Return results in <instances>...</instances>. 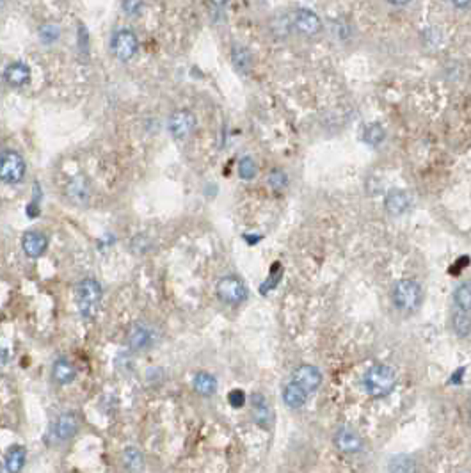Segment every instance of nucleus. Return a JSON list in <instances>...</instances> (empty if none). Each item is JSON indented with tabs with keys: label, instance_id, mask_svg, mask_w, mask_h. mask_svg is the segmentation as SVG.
Segmentation results:
<instances>
[{
	"label": "nucleus",
	"instance_id": "1",
	"mask_svg": "<svg viewBox=\"0 0 471 473\" xmlns=\"http://www.w3.org/2000/svg\"><path fill=\"white\" fill-rule=\"evenodd\" d=\"M103 290L96 279L86 278L79 281L75 288V302L79 313L84 320H93L98 315L100 302H102Z\"/></svg>",
	"mask_w": 471,
	"mask_h": 473
},
{
	"label": "nucleus",
	"instance_id": "2",
	"mask_svg": "<svg viewBox=\"0 0 471 473\" xmlns=\"http://www.w3.org/2000/svg\"><path fill=\"white\" fill-rule=\"evenodd\" d=\"M395 385H396L395 370L389 365H383V363L373 365L363 378L364 390H366V394L373 398L386 397L388 394H392Z\"/></svg>",
	"mask_w": 471,
	"mask_h": 473
},
{
	"label": "nucleus",
	"instance_id": "3",
	"mask_svg": "<svg viewBox=\"0 0 471 473\" xmlns=\"http://www.w3.org/2000/svg\"><path fill=\"white\" fill-rule=\"evenodd\" d=\"M392 297L399 310L415 311L416 308L420 307L422 299H424V290H422V285L418 281L404 278L395 283Z\"/></svg>",
	"mask_w": 471,
	"mask_h": 473
},
{
	"label": "nucleus",
	"instance_id": "4",
	"mask_svg": "<svg viewBox=\"0 0 471 473\" xmlns=\"http://www.w3.org/2000/svg\"><path fill=\"white\" fill-rule=\"evenodd\" d=\"M292 27L304 38H318L324 32L325 25L318 13L308 8H299L293 11Z\"/></svg>",
	"mask_w": 471,
	"mask_h": 473
},
{
	"label": "nucleus",
	"instance_id": "5",
	"mask_svg": "<svg viewBox=\"0 0 471 473\" xmlns=\"http://www.w3.org/2000/svg\"><path fill=\"white\" fill-rule=\"evenodd\" d=\"M217 297L221 299L222 302L230 304V307H238L242 302L247 299V286L246 283L242 281L238 276H224V278L219 279L217 283Z\"/></svg>",
	"mask_w": 471,
	"mask_h": 473
},
{
	"label": "nucleus",
	"instance_id": "6",
	"mask_svg": "<svg viewBox=\"0 0 471 473\" xmlns=\"http://www.w3.org/2000/svg\"><path fill=\"white\" fill-rule=\"evenodd\" d=\"M25 176V160L16 151H2L0 153V180L9 185L20 183Z\"/></svg>",
	"mask_w": 471,
	"mask_h": 473
},
{
	"label": "nucleus",
	"instance_id": "7",
	"mask_svg": "<svg viewBox=\"0 0 471 473\" xmlns=\"http://www.w3.org/2000/svg\"><path fill=\"white\" fill-rule=\"evenodd\" d=\"M111 50L116 59L121 61V63L134 59V56L139 50V40L135 36V32L130 31V29L116 31L111 40Z\"/></svg>",
	"mask_w": 471,
	"mask_h": 473
},
{
	"label": "nucleus",
	"instance_id": "8",
	"mask_svg": "<svg viewBox=\"0 0 471 473\" xmlns=\"http://www.w3.org/2000/svg\"><path fill=\"white\" fill-rule=\"evenodd\" d=\"M167 127H169V134L174 141H185L187 137L194 134L196 127H198V120L190 111L180 109V111H174L169 116Z\"/></svg>",
	"mask_w": 471,
	"mask_h": 473
},
{
	"label": "nucleus",
	"instance_id": "9",
	"mask_svg": "<svg viewBox=\"0 0 471 473\" xmlns=\"http://www.w3.org/2000/svg\"><path fill=\"white\" fill-rule=\"evenodd\" d=\"M292 382L302 388L308 395L315 394L322 386V374L317 366L313 365H301L293 370Z\"/></svg>",
	"mask_w": 471,
	"mask_h": 473
},
{
	"label": "nucleus",
	"instance_id": "10",
	"mask_svg": "<svg viewBox=\"0 0 471 473\" xmlns=\"http://www.w3.org/2000/svg\"><path fill=\"white\" fill-rule=\"evenodd\" d=\"M80 429V418L79 413L75 411H66V413L59 414V418L56 420V426H54V436L59 440V442H68L72 440Z\"/></svg>",
	"mask_w": 471,
	"mask_h": 473
},
{
	"label": "nucleus",
	"instance_id": "11",
	"mask_svg": "<svg viewBox=\"0 0 471 473\" xmlns=\"http://www.w3.org/2000/svg\"><path fill=\"white\" fill-rule=\"evenodd\" d=\"M155 331L146 323H134L128 329V347L135 352L144 350L153 343Z\"/></svg>",
	"mask_w": 471,
	"mask_h": 473
},
{
	"label": "nucleus",
	"instance_id": "12",
	"mask_svg": "<svg viewBox=\"0 0 471 473\" xmlns=\"http://www.w3.org/2000/svg\"><path fill=\"white\" fill-rule=\"evenodd\" d=\"M48 247V237L38 230L25 231L22 237V249L29 258H40Z\"/></svg>",
	"mask_w": 471,
	"mask_h": 473
},
{
	"label": "nucleus",
	"instance_id": "13",
	"mask_svg": "<svg viewBox=\"0 0 471 473\" xmlns=\"http://www.w3.org/2000/svg\"><path fill=\"white\" fill-rule=\"evenodd\" d=\"M411 208V198L402 189H392L388 191L385 198V210L393 217H400V215L408 214Z\"/></svg>",
	"mask_w": 471,
	"mask_h": 473
},
{
	"label": "nucleus",
	"instance_id": "14",
	"mask_svg": "<svg viewBox=\"0 0 471 473\" xmlns=\"http://www.w3.org/2000/svg\"><path fill=\"white\" fill-rule=\"evenodd\" d=\"M66 196L75 205H87L89 198H91V185H89L86 176L79 175L70 180L66 185Z\"/></svg>",
	"mask_w": 471,
	"mask_h": 473
},
{
	"label": "nucleus",
	"instance_id": "15",
	"mask_svg": "<svg viewBox=\"0 0 471 473\" xmlns=\"http://www.w3.org/2000/svg\"><path fill=\"white\" fill-rule=\"evenodd\" d=\"M251 410H253V418L258 426L263 429H269L272 426V411H270L265 395L258 394V391L251 395Z\"/></svg>",
	"mask_w": 471,
	"mask_h": 473
},
{
	"label": "nucleus",
	"instance_id": "16",
	"mask_svg": "<svg viewBox=\"0 0 471 473\" xmlns=\"http://www.w3.org/2000/svg\"><path fill=\"white\" fill-rule=\"evenodd\" d=\"M334 445L341 453H357L363 449V440L353 429H340L334 434Z\"/></svg>",
	"mask_w": 471,
	"mask_h": 473
},
{
	"label": "nucleus",
	"instance_id": "17",
	"mask_svg": "<svg viewBox=\"0 0 471 473\" xmlns=\"http://www.w3.org/2000/svg\"><path fill=\"white\" fill-rule=\"evenodd\" d=\"M4 80L13 88H24L31 82V68L25 63H13L6 68Z\"/></svg>",
	"mask_w": 471,
	"mask_h": 473
},
{
	"label": "nucleus",
	"instance_id": "18",
	"mask_svg": "<svg viewBox=\"0 0 471 473\" xmlns=\"http://www.w3.org/2000/svg\"><path fill=\"white\" fill-rule=\"evenodd\" d=\"M52 378L57 385H70V382L75 381L77 378V369L70 359L59 358L54 366H52Z\"/></svg>",
	"mask_w": 471,
	"mask_h": 473
},
{
	"label": "nucleus",
	"instance_id": "19",
	"mask_svg": "<svg viewBox=\"0 0 471 473\" xmlns=\"http://www.w3.org/2000/svg\"><path fill=\"white\" fill-rule=\"evenodd\" d=\"M25 459H27V450L22 445H13L11 449L6 452V472L8 473H20L25 466Z\"/></svg>",
	"mask_w": 471,
	"mask_h": 473
},
{
	"label": "nucleus",
	"instance_id": "20",
	"mask_svg": "<svg viewBox=\"0 0 471 473\" xmlns=\"http://www.w3.org/2000/svg\"><path fill=\"white\" fill-rule=\"evenodd\" d=\"M192 388L201 397H210V395L217 391V379L212 374H208V372H199L192 379Z\"/></svg>",
	"mask_w": 471,
	"mask_h": 473
},
{
	"label": "nucleus",
	"instance_id": "21",
	"mask_svg": "<svg viewBox=\"0 0 471 473\" xmlns=\"http://www.w3.org/2000/svg\"><path fill=\"white\" fill-rule=\"evenodd\" d=\"M283 402H285L288 408H292V410H299V408H302V405L306 404V398H308V394H306L302 388H299L295 382H290V385H286L285 388H283Z\"/></svg>",
	"mask_w": 471,
	"mask_h": 473
},
{
	"label": "nucleus",
	"instance_id": "22",
	"mask_svg": "<svg viewBox=\"0 0 471 473\" xmlns=\"http://www.w3.org/2000/svg\"><path fill=\"white\" fill-rule=\"evenodd\" d=\"M231 63L237 68V72L249 73L251 68H253V56H251V52L246 47L233 45V48H231Z\"/></svg>",
	"mask_w": 471,
	"mask_h": 473
},
{
	"label": "nucleus",
	"instance_id": "23",
	"mask_svg": "<svg viewBox=\"0 0 471 473\" xmlns=\"http://www.w3.org/2000/svg\"><path fill=\"white\" fill-rule=\"evenodd\" d=\"M123 465L130 473H143L144 472V456L143 452L135 447H128L123 452Z\"/></svg>",
	"mask_w": 471,
	"mask_h": 473
},
{
	"label": "nucleus",
	"instance_id": "24",
	"mask_svg": "<svg viewBox=\"0 0 471 473\" xmlns=\"http://www.w3.org/2000/svg\"><path fill=\"white\" fill-rule=\"evenodd\" d=\"M363 143L369 146L377 148L386 141V128L380 123H369L363 130Z\"/></svg>",
	"mask_w": 471,
	"mask_h": 473
},
{
	"label": "nucleus",
	"instance_id": "25",
	"mask_svg": "<svg viewBox=\"0 0 471 473\" xmlns=\"http://www.w3.org/2000/svg\"><path fill=\"white\" fill-rule=\"evenodd\" d=\"M389 473H418V465L409 456H395L389 461Z\"/></svg>",
	"mask_w": 471,
	"mask_h": 473
},
{
	"label": "nucleus",
	"instance_id": "26",
	"mask_svg": "<svg viewBox=\"0 0 471 473\" xmlns=\"http://www.w3.org/2000/svg\"><path fill=\"white\" fill-rule=\"evenodd\" d=\"M288 175L285 173V169H281V167H272L269 171V175H267V183H269V187L272 189L274 192H281L285 191L286 187H288Z\"/></svg>",
	"mask_w": 471,
	"mask_h": 473
},
{
	"label": "nucleus",
	"instance_id": "27",
	"mask_svg": "<svg viewBox=\"0 0 471 473\" xmlns=\"http://www.w3.org/2000/svg\"><path fill=\"white\" fill-rule=\"evenodd\" d=\"M451 327L456 331L457 336L464 338L471 334V313L470 311H457L451 318Z\"/></svg>",
	"mask_w": 471,
	"mask_h": 473
},
{
	"label": "nucleus",
	"instance_id": "28",
	"mask_svg": "<svg viewBox=\"0 0 471 473\" xmlns=\"http://www.w3.org/2000/svg\"><path fill=\"white\" fill-rule=\"evenodd\" d=\"M454 302L461 311L471 313V283H461L454 290Z\"/></svg>",
	"mask_w": 471,
	"mask_h": 473
},
{
	"label": "nucleus",
	"instance_id": "29",
	"mask_svg": "<svg viewBox=\"0 0 471 473\" xmlns=\"http://www.w3.org/2000/svg\"><path fill=\"white\" fill-rule=\"evenodd\" d=\"M258 175V166L256 162H254L253 157L246 155L242 157L240 160H238V176H240L242 180H246V182H249V180H254Z\"/></svg>",
	"mask_w": 471,
	"mask_h": 473
},
{
	"label": "nucleus",
	"instance_id": "30",
	"mask_svg": "<svg viewBox=\"0 0 471 473\" xmlns=\"http://www.w3.org/2000/svg\"><path fill=\"white\" fill-rule=\"evenodd\" d=\"M40 40L43 41L45 45H52L56 43L59 40V27L57 25L47 24L40 29Z\"/></svg>",
	"mask_w": 471,
	"mask_h": 473
},
{
	"label": "nucleus",
	"instance_id": "31",
	"mask_svg": "<svg viewBox=\"0 0 471 473\" xmlns=\"http://www.w3.org/2000/svg\"><path fill=\"white\" fill-rule=\"evenodd\" d=\"M143 9V0H123V11L128 16H135Z\"/></svg>",
	"mask_w": 471,
	"mask_h": 473
},
{
	"label": "nucleus",
	"instance_id": "32",
	"mask_svg": "<svg viewBox=\"0 0 471 473\" xmlns=\"http://www.w3.org/2000/svg\"><path fill=\"white\" fill-rule=\"evenodd\" d=\"M228 401H230V404L233 405V408H242L244 402H246V395H244L242 390H233L228 395Z\"/></svg>",
	"mask_w": 471,
	"mask_h": 473
},
{
	"label": "nucleus",
	"instance_id": "33",
	"mask_svg": "<svg viewBox=\"0 0 471 473\" xmlns=\"http://www.w3.org/2000/svg\"><path fill=\"white\" fill-rule=\"evenodd\" d=\"M450 2L457 11H470L471 9V0H450Z\"/></svg>",
	"mask_w": 471,
	"mask_h": 473
},
{
	"label": "nucleus",
	"instance_id": "34",
	"mask_svg": "<svg viewBox=\"0 0 471 473\" xmlns=\"http://www.w3.org/2000/svg\"><path fill=\"white\" fill-rule=\"evenodd\" d=\"M8 363H9V350L6 349V347L0 346V370L4 369Z\"/></svg>",
	"mask_w": 471,
	"mask_h": 473
},
{
	"label": "nucleus",
	"instance_id": "35",
	"mask_svg": "<svg viewBox=\"0 0 471 473\" xmlns=\"http://www.w3.org/2000/svg\"><path fill=\"white\" fill-rule=\"evenodd\" d=\"M386 4L393 6V8H406V6L412 4L415 0H385Z\"/></svg>",
	"mask_w": 471,
	"mask_h": 473
},
{
	"label": "nucleus",
	"instance_id": "36",
	"mask_svg": "<svg viewBox=\"0 0 471 473\" xmlns=\"http://www.w3.org/2000/svg\"><path fill=\"white\" fill-rule=\"evenodd\" d=\"M210 2H212V4H214V6H217V8H222V6L228 4V2H230V0H210Z\"/></svg>",
	"mask_w": 471,
	"mask_h": 473
}]
</instances>
